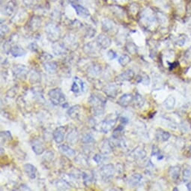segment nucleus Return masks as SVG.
I'll return each instance as SVG.
<instances>
[{
    "instance_id": "20e7f679",
    "label": "nucleus",
    "mask_w": 191,
    "mask_h": 191,
    "mask_svg": "<svg viewBox=\"0 0 191 191\" xmlns=\"http://www.w3.org/2000/svg\"><path fill=\"white\" fill-rule=\"evenodd\" d=\"M46 33H47L48 38L51 41H56L60 36V29L59 26L53 23H48L45 28Z\"/></svg>"
},
{
    "instance_id": "f8f14e48",
    "label": "nucleus",
    "mask_w": 191,
    "mask_h": 191,
    "mask_svg": "<svg viewBox=\"0 0 191 191\" xmlns=\"http://www.w3.org/2000/svg\"><path fill=\"white\" fill-rule=\"evenodd\" d=\"M103 92H104L105 94H106V95L108 96L109 97L115 98L118 93V88L116 85L111 84V85H108L104 87V88H103Z\"/></svg>"
},
{
    "instance_id": "f03ea898",
    "label": "nucleus",
    "mask_w": 191,
    "mask_h": 191,
    "mask_svg": "<svg viewBox=\"0 0 191 191\" xmlns=\"http://www.w3.org/2000/svg\"><path fill=\"white\" fill-rule=\"evenodd\" d=\"M118 118L116 116H114L113 115H109L108 118L103 120L100 123H99L98 125L97 126V128L99 131L104 133V134H107L109 131L114 127V126L116 124V121Z\"/></svg>"
},
{
    "instance_id": "dca6fc26",
    "label": "nucleus",
    "mask_w": 191,
    "mask_h": 191,
    "mask_svg": "<svg viewBox=\"0 0 191 191\" xmlns=\"http://www.w3.org/2000/svg\"><path fill=\"white\" fill-rule=\"evenodd\" d=\"M72 6L74 7V8L76 11V13L77 14V15H79L81 17H88L90 15V12L86 8L80 5H78V4H75V5H72Z\"/></svg>"
},
{
    "instance_id": "a18cd8bd",
    "label": "nucleus",
    "mask_w": 191,
    "mask_h": 191,
    "mask_svg": "<svg viewBox=\"0 0 191 191\" xmlns=\"http://www.w3.org/2000/svg\"><path fill=\"white\" fill-rule=\"evenodd\" d=\"M20 190H31L30 188H29V187L26 186V185H22Z\"/></svg>"
},
{
    "instance_id": "473e14b6",
    "label": "nucleus",
    "mask_w": 191,
    "mask_h": 191,
    "mask_svg": "<svg viewBox=\"0 0 191 191\" xmlns=\"http://www.w3.org/2000/svg\"><path fill=\"white\" fill-rule=\"evenodd\" d=\"M41 80V76L39 73L37 71H33L31 74L30 76V81L32 82H38Z\"/></svg>"
},
{
    "instance_id": "423d86ee",
    "label": "nucleus",
    "mask_w": 191,
    "mask_h": 191,
    "mask_svg": "<svg viewBox=\"0 0 191 191\" xmlns=\"http://www.w3.org/2000/svg\"><path fill=\"white\" fill-rule=\"evenodd\" d=\"M96 43H97V46L100 48L102 49H106L111 45V39L108 36H106L104 34H100L97 37L96 39Z\"/></svg>"
},
{
    "instance_id": "a19ab883",
    "label": "nucleus",
    "mask_w": 191,
    "mask_h": 191,
    "mask_svg": "<svg viewBox=\"0 0 191 191\" xmlns=\"http://www.w3.org/2000/svg\"><path fill=\"white\" fill-rule=\"evenodd\" d=\"M8 31H9V28L6 25H5V26L2 25V26H1V35H2V36H3V35H5Z\"/></svg>"
},
{
    "instance_id": "5701e85b",
    "label": "nucleus",
    "mask_w": 191,
    "mask_h": 191,
    "mask_svg": "<svg viewBox=\"0 0 191 191\" xmlns=\"http://www.w3.org/2000/svg\"><path fill=\"white\" fill-rule=\"evenodd\" d=\"M170 137V134L166 131H164L161 129H158L156 132V138L158 140L161 142H165L168 140Z\"/></svg>"
},
{
    "instance_id": "b1692460",
    "label": "nucleus",
    "mask_w": 191,
    "mask_h": 191,
    "mask_svg": "<svg viewBox=\"0 0 191 191\" xmlns=\"http://www.w3.org/2000/svg\"><path fill=\"white\" fill-rule=\"evenodd\" d=\"M175 105V98L172 96H169L167 97L164 102V106L168 110H171L174 108Z\"/></svg>"
},
{
    "instance_id": "9b49d317",
    "label": "nucleus",
    "mask_w": 191,
    "mask_h": 191,
    "mask_svg": "<svg viewBox=\"0 0 191 191\" xmlns=\"http://www.w3.org/2000/svg\"><path fill=\"white\" fill-rule=\"evenodd\" d=\"M53 52L56 56H62V55L65 54L67 53V49H66L65 44L59 42H56L52 46Z\"/></svg>"
},
{
    "instance_id": "7c9ffc66",
    "label": "nucleus",
    "mask_w": 191,
    "mask_h": 191,
    "mask_svg": "<svg viewBox=\"0 0 191 191\" xmlns=\"http://www.w3.org/2000/svg\"><path fill=\"white\" fill-rule=\"evenodd\" d=\"M40 24H41V20H40L39 17H34L30 22V27L33 30H36L37 29L39 28Z\"/></svg>"
},
{
    "instance_id": "72a5a7b5",
    "label": "nucleus",
    "mask_w": 191,
    "mask_h": 191,
    "mask_svg": "<svg viewBox=\"0 0 191 191\" xmlns=\"http://www.w3.org/2000/svg\"><path fill=\"white\" fill-rule=\"evenodd\" d=\"M82 142L83 143H94V139L92 137V135H91L90 134H86L82 137Z\"/></svg>"
},
{
    "instance_id": "cd10ccee",
    "label": "nucleus",
    "mask_w": 191,
    "mask_h": 191,
    "mask_svg": "<svg viewBox=\"0 0 191 191\" xmlns=\"http://www.w3.org/2000/svg\"><path fill=\"white\" fill-rule=\"evenodd\" d=\"M179 174H180V167L173 166L170 168L169 175L173 180H177L179 178Z\"/></svg>"
},
{
    "instance_id": "7ed1b4c3",
    "label": "nucleus",
    "mask_w": 191,
    "mask_h": 191,
    "mask_svg": "<svg viewBox=\"0 0 191 191\" xmlns=\"http://www.w3.org/2000/svg\"><path fill=\"white\" fill-rule=\"evenodd\" d=\"M50 101L54 105H59L65 101V95L62 92V89L55 88L50 90L48 93Z\"/></svg>"
},
{
    "instance_id": "79ce46f5",
    "label": "nucleus",
    "mask_w": 191,
    "mask_h": 191,
    "mask_svg": "<svg viewBox=\"0 0 191 191\" xmlns=\"http://www.w3.org/2000/svg\"><path fill=\"white\" fill-rule=\"evenodd\" d=\"M86 33H87V36H88V38H92L93 35L95 34V30H94V29H91V28H89L88 29H87Z\"/></svg>"
},
{
    "instance_id": "6e6552de",
    "label": "nucleus",
    "mask_w": 191,
    "mask_h": 191,
    "mask_svg": "<svg viewBox=\"0 0 191 191\" xmlns=\"http://www.w3.org/2000/svg\"><path fill=\"white\" fill-rule=\"evenodd\" d=\"M142 20L147 26H152L155 23V17H154L151 9H146L143 11V14H142Z\"/></svg>"
},
{
    "instance_id": "0eeeda50",
    "label": "nucleus",
    "mask_w": 191,
    "mask_h": 191,
    "mask_svg": "<svg viewBox=\"0 0 191 191\" xmlns=\"http://www.w3.org/2000/svg\"><path fill=\"white\" fill-rule=\"evenodd\" d=\"M28 69L25 65H15L13 68V73L14 75L17 78L20 79H23V78H26V75L28 74Z\"/></svg>"
},
{
    "instance_id": "de8ad7c7",
    "label": "nucleus",
    "mask_w": 191,
    "mask_h": 191,
    "mask_svg": "<svg viewBox=\"0 0 191 191\" xmlns=\"http://www.w3.org/2000/svg\"><path fill=\"white\" fill-rule=\"evenodd\" d=\"M187 189L189 190H191V182H190V183H188L187 184Z\"/></svg>"
},
{
    "instance_id": "aec40b11",
    "label": "nucleus",
    "mask_w": 191,
    "mask_h": 191,
    "mask_svg": "<svg viewBox=\"0 0 191 191\" xmlns=\"http://www.w3.org/2000/svg\"><path fill=\"white\" fill-rule=\"evenodd\" d=\"M84 51L90 56H94L99 53L98 49H97L96 46L91 43H88L84 46Z\"/></svg>"
},
{
    "instance_id": "a211bd4d",
    "label": "nucleus",
    "mask_w": 191,
    "mask_h": 191,
    "mask_svg": "<svg viewBox=\"0 0 191 191\" xmlns=\"http://www.w3.org/2000/svg\"><path fill=\"white\" fill-rule=\"evenodd\" d=\"M59 149L63 155H66V156L69 157V158L74 157L75 155H76L75 151L72 149L71 147H69L68 146H67V145H60L59 146Z\"/></svg>"
},
{
    "instance_id": "c756f323",
    "label": "nucleus",
    "mask_w": 191,
    "mask_h": 191,
    "mask_svg": "<svg viewBox=\"0 0 191 191\" xmlns=\"http://www.w3.org/2000/svg\"><path fill=\"white\" fill-rule=\"evenodd\" d=\"M131 59L129 56H127V55H122L121 56H120V58L118 59V63L121 65L122 67H124L127 65V64H129L131 62Z\"/></svg>"
},
{
    "instance_id": "2eb2a0df",
    "label": "nucleus",
    "mask_w": 191,
    "mask_h": 191,
    "mask_svg": "<svg viewBox=\"0 0 191 191\" xmlns=\"http://www.w3.org/2000/svg\"><path fill=\"white\" fill-rule=\"evenodd\" d=\"M15 7H16V3L14 0L8 2V3H7L6 5L3 7V8H2V14H5V15L6 16L12 15L14 12V10H15Z\"/></svg>"
},
{
    "instance_id": "9d476101",
    "label": "nucleus",
    "mask_w": 191,
    "mask_h": 191,
    "mask_svg": "<svg viewBox=\"0 0 191 191\" xmlns=\"http://www.w3.org/2000/svg\"><path fill=\"white\" fill-rule=\"evenodd\" d=\"M65 127H59L53 132V140L56 143L60 144L63 142L65 138Z\"/></svg>"
},
{
    "instance_id": "412c9836",
    "label": "nucleus",
    "mask_w": 191,
    "mask_h": 191,
    "mask_svg": "<svg viewBox=\"0 0 191 191\" xmlns=\"http://www.w3.org/2000/svg\"><path fill=\"white\" fill-rule=\"evenodd\" d=\"M142 177L141 175L140 174H134L131 178H130L129 181H128V184H129L130 186L131 187H135L137 185L140 184V183L141 182Z\"/></svg>"
},
{
    "instance_id": "09e8293b",
    "label": "nucleus",
    "mask_w": 191,
    "mask_h": 191,
    "mask_svg": "<svg viewBox=\"0 0 191 191\" xmlns=\"http://www.w3.org/2000/svg\"><path fill=\"white\" fill-rule=\"evenodd\" d=\"M50 1H52V2H56V0H50Z\"/></svg>"
},
{
    "instance_id": "39448f33",
    "label": "nucleus",
    "mask_w": 191,
    "mask_h": 191,
    "mask_svg": "<svg viewBox=\"0 0 191 191\" xmlns=\"http://www.w3.org/2000/svg\"><path fill=\"white\" fill-rule=\"evenodd\" d=\"M100 175L104 181H109L115 173V167L112 164L103 165L100 169Z\"/></svg>"
},
{
    "instance_id": "e433bc0d",
    "label": "nucleus",
    "mask_w": 191,
    "mask_h": 191,
    "mask_svg": "<svg viewBox=\"0 0 191 191\" xmlns=\"http://www.w3.org/2000/svg\"><path fill=\"white\" fill-rule=\"evenodd\" d=\"M1 137H2V140H3L5 138H7L8 140H11L12 139L11 134L9 131H2L1 133Z\"/></svg>"
},
{
    "instance_id": "ddd939ff",
    "label": "nucleus",
    "mask_w": 191,
    "mask_h": 191,
    "mask_svg": "<svg viewBox=\"0 0 191 191\" xmlns=\"http://www.w3.org/2000/svg\"><path fill=\"white\" fill-rule=\"evenodd\" d=\"M134 100V97L131 94H124L118 99V103L121 106L127 107L132 103Z\"/></svg>"
},
{
    "instance_id": "c03bdc74",
    "label": "nucleus",
    "mask_w": 191,
    "mask_h": 191,
    "mask_svg": "<svg viewBox=\"0 0 191 191\" xmlns=\"http://www.w3.org/2000/svg\"><path fill=\"white\" fill-rule=\"evenodd\" d=\"M119 121L120 122L123 124H126L128 122V119H127V118H125V117H121V118H119Z\"/></svg>"
},
{
    "instance_id": "1a4fd4ad",
    "label": "nucleus",
    "mask_w": 191,
    "mask_h": 191,
    "mask_svg": "<svg viewBox=\"0 0 191 191\" xmlns=\"http://www.w3.org/2000/svg\"><path fill=\"white\" fill-rule=\"evenodd\" d=\"M134 72L131 69L125 71L116 78L117 83H122L124 81H130L134 79Z\"/></svg>"
},
{
    "instance_id": "4468645a",
    "label": "nucleus",
    "mask_w": 191,
    "mask_h": 191,
    "mask_svg": "<svg viewBox=\"0 0 191 191\" xmlns=\"http://www.w3.org/2000/svg\"><path fill=\"white\" fill-rule=\"evenodd\" d=\"M23 169L26 174L31 179H35L36 178L37 169L35 166L30 164H26L23 166Z\"/></svg>"
},
{
    "instance_id": "f3484780",
    "label": "nucleus",
    "mask_w": 191,
    "mask_h": 191,
    "mask_svg": "<svg viewBox=\"0 0 191 191\" xmlns=\"http://www.w3.org/2000/svg\"><path fill=\"white\" fill-rule=\"evenodd\" d=\"M32 150L36 155H41L44 152V147L43 143L40 140H35L32 143Z\"/></svg>"
},
{
    "instance_id": "c9c22d12",
    "label": "nucleus",
    "mask_w": 191,
    "mask_h": 191,
    "mask_svg": "<svg viewBox=\"0 0 191 191\" xmlns=\"http://www.w3.org/2000/svg\"><path fill=\"white\" fill-rule=\"evenodd\" d=\"M74 80H76L77 82H78V83L80 84V86H81V91H84V92H85V90H86V85H85V82H83V81L81 79H80L79 77H74Z\"/></svg>"
},
{
    "instance_id": "bb28decb",
    "label": "nucleus",
    "mask_w": 191,
    "mask_h": 191,
    "mask_svg": "<svg viewBox=\"0 0 191 191\" xmlns=\"http://www.w3.org/2000/svg\"><path fill=\"white\" fill-rule=\"evenodd\" d=\"M80 109V106L79 105L74 106L68 109V115L71 117V118H75L79 115Z\"/></svg>"
},
{
    "instance_id": "58836bf2",
    "label": "nucleus",
    "mask_w": 191,
    "mask_h": 191,
    "mask_svg": "<svg viewBox=\"0 0 191 191\" xmlns=\"http://www.w3.org/2000/svg\"><path fill=\"white\" fill-rule=\"evenodd\" d=\"M107 56H108V58H109V59H110V60H112V59H115V58H116L117 55H116V53H115V51H113V50H109V51H108Z\"/></svg>"
},
{
    "instance_id": "4be33fe9",
    "label": "nucleus",
    "mask_w": 191,
    "mask_h": 191,
    "mask_svg": "<svg viewBox=\"0 0 191 191\" xmlns=\"http://www.w3.org/2000/svg\"><path fill=\"white\" fill-rule=\"evenodd\" d=\"M115 26V24L114 22L109 19H105L102 22V29L104 32H110V31L113 30Z\"/></svg>"
},
{
    "instance_id": "4c0bfd02",
    "label": "nucleus",
    "mask_w": 191,
    "mask_h": 191,
    "mask_svg": "<svg viewBox=\"0 0 191 191\" xmlns=\"http://www.w3.org/2000/svg\"><path fill=\"white\" fill-rule=\"evenodd\" d=\"M36 0H23V2L26 7H32L35 4Z\"/></svg>"
},
{
    "instance_id": "37998d69",
    "label": "nucleus",
    "mask_w": 191,
    "mask_h": 191,
    "mask_svg": "<svg viewBox=\"0 0 191 191\" xmlns=\"http://www.w3.org/2000/svg\"><path fill=\"white\" fill-rule=\"evenodd\" d=\"M93 160H94V161H95V162L97 163V164H100V163L102 161L101 155H99V154H97V155H95L94 156V158H93Z\"/></svg>"
},
{
    "instance_id": "2f4dec72",
    "label": "nucleus",
    "mask_w": 191,
    "mask_h": 191,
    "mask_svg": "<svg viewBox=\"0 0 191 191\" xmlns=\"http://www.w3.org/2000/svg\"><path fill=\"white\" fill-rule=\"evenodd\" d=\"M134 100H135V104L137 107H142L143 104H144V99L143 98V97L140 94H136Z\"/></svg>"
},
{
    "instance_id": "49530a36",
    "label": "nucleus",
    "mask_w": 191,
    "mask_h": 191,
    "mask_svg": "<svg viewBox=\"0 0 191 191\" xmlns=\"http://www.w3.org/2000/svg\"><path fill=\"white\" fill-rule=\"evenodd\" d=\"M69 2L71 3V5H75L77 2V0H68Z\"/></svg>"
},
{
    "instance_id": "f704fd0d",
    "label": "nucleus",
    "mask_w": 191,
    "mask_h": 191,
    "mask_svg": "<svg viewBox=\"0 0 191 191\" xmlns=\"http://www.w3.org/2000/svg\"><path fill=\"white\" fill-rule=\"evenodd\" d=\"M71 91L74 93H79L80 91H81V86L76 80H74V82L71 88Z\"/></svg>"
},
{
    "instance_id": "393cba45",
    "label": "nucleus",
    "mask_w": 191,
    "mask_h": 191,
    "mask_svg": "<svg viewBox=\"0 0 191 191\" xmlns=\"http://www.w3.org/2000/svg\"><path fill=\"white\" fill-rule=\"evenodd\" d=\"M44 69L47 71V72H49L50 74H53L54 73L55 71L57 69V64L55 62H46L44 65Z\"/></svg>"
},
{
    "instance_id": "6ab92c4d",
    "label": "nucleus",
    "mask_w": 191,
    "mask_h": 191,
    "mask_svg": "<svg viewBox=\"0 0 191 191\" xmlns=\"http://www.w3.org/2000/svg\"><path fill=\"white\" fill-rule=\"evenodd\" d=\"M10 53L14 57H20V56H25L26 54V52L23 47H21L20 46L16 45L14 46L11 48L10 50Z\"/></svg>"
},
{
    "instance_id": "f257e3e1",
    "label": "nucleus",
    "mask_w": 191,
    "mask_h": 191,
    "mask_svg": "<svg viewBox=\"0 0 191 191\" xmlns=\"http://www.w3.org/2000/svg\"><path fill=\"white\" fill-rule=\"evenodd\" d=\"M88 102L92 106L94 114L95 115H103L104 112L105 100L100 96L96 94H91L88 99Z\"/></svg>"
},
{
    "instance_id": "c85d7f7f",
    "label": "nucleus",
    "mask_w": 191,
    "mask_h": 191,
    "mask_svg": "<svg viewBox=\"0 0 191 191\" xmlns=\"http://www.w3.org/2000/svg\"><path fill=\"white\" fill-rule=\"evenodd\" d=\"M137 77H138V79H137V82H141V83L144 84L146 85H148L150 84V78H149V77L146 74L143 73V74L140 75Z\"/></svg>"
},
{
    "instance_id": "a878e982",
    "label": "nucleus",
    "mask_w": 191,
    "mask_h": 191,
    "mask_svg": "<svg viewBox=\"0 0 191 191\" xmlns=\"http://www.w3.org/2000/svg\"><path fill=\"white\" fill-rule=\"evenodd\" d=\"M100 71H101V68L97 65H93L90 66L88 69V74L92 77H96L99 75Z\"/></svg>"
},
{
    "instance_id": "ea45409f",
    "label": "nucleus",
    "mask_w": 191,
    "mask_h": 191,
    "mask_svg": "<svg viewBox=\"0 0 191 191\" xmlns=\"http://www.w3.org/2000/svg\"><path fill=\"white\" fill-rule=\"evenodd\" d=\"M184 178L185 179H191V170L185 169L183 172Z\"/></svg>"
}]
</instances>
